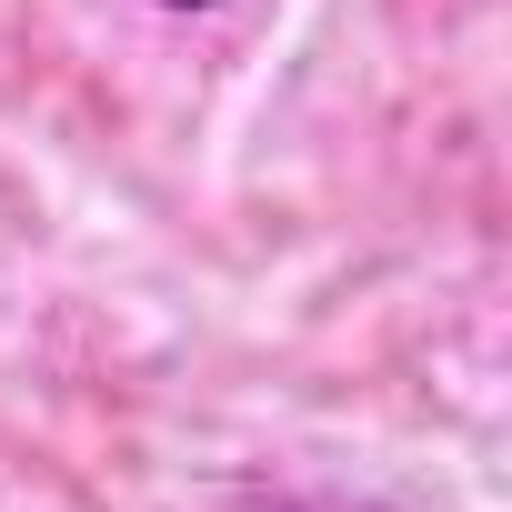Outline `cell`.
<instances>
[{
	"label": "cell",
	"instance_id": "6da1fadb",
	"mask_svg": "<svg viewBox=\"0 0 512 512\" xmlns=\"http://www.w3.org/2000/svg\"><path fill=\"white\" fill-rule=\"evenodd\" d=\"M161 11H211V0H161Z\"/></svg>",
	"mask_w": 512,
	"mask_h": 512
}]
</instances>
